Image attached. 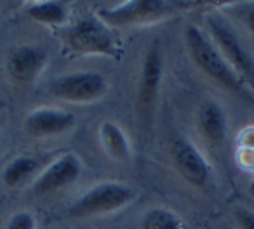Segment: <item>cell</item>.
Returning a JSON list of instances; mask_svg holds the SVG:
<instances>
[{"label":"cell","instance_id":"30bf717a","mask_svg":"<svg viewBox=\"0 0 254 229\" xmlns=\"http://www.w3.org/2000/svg\"><path fill=\"white\" fill-rule=\"evenodd\" d=\"M164 75V54L159 42H153L145 54V59L141 64V73H139V85H138V99L139 106L145 109L152 108L159 95V89L162 84Z\"/></svg>","mask_w":254,"mask_h":229},{"label":"cell","instance_id":"5bb4252c","mask_svg":"<svg viewBox=\"0 0 254 229\" xmlns=\"http://www.w3.org/2000/svg\"><path fill=\"white\" fill-rule=\"evenodd\" d=\"M39 165L40 163L35 156H18V158H14L5 165L4 172H2V181H4V184L7 187H19L28 181V177L32 174L37 172Z\"/></svg>","mask_w":254,"mask_h":229},{"label":"cell","instance_id":"5b68a950","mask_svg":"<svg viewBox=\"0 0 254 229\" xmlns=\"http://www.w3.org/2000/svg\"><path fill=\"white\" fill-rule=\"evenodd\" d=\"M68 47L84 56H119V42L112 28L98 18L78 21L68 33Z\"/></svg>","mask_w":254,"mask_h":229},{"label":"cell","instance_id":"7c38bea8","mask_svg":"<svg viewBox=\"0 0 254 229\" xmlns=\"http://www.w3.org/2000/svg\"><path fill=\"white\" fill-rule=\"evenodd\" d=\"M197 124L200 134L211 144L223 146L226 141V115L214 101H204L197 109Z\"/></svg>","mask_w":254,"mask_h":229},{"label":"cell","instance_id":"8fae6325","mask_svg":"<svg viewBox=\"0 0 254 229\" xmlns=\"http://www.w3.org/2000/svg\"><path fill=\"white\" fill-rule=\"evenodd\" d=\"M75 124L71 113L54 108H40L32 111L25 120V129L33 137H51L70 131Z\"/></svg>","mask_w":254,"mask_h":229},{"label":"cell","instance_id":"277c9868","mask_svg":"<svg viewBox=\"0 0 254 229\" xmlns=\"http://www.w3.org/2000/svg\"><path fill=\"white\" fill-rule=\"evenodd\" d=\"M136 198V191L131 186L117 181H106L85 191L70 207L71 217H94L115 212L129 205Z\"/></svg>","mask_w":254,"mask_h":229},{"label":"cell","instance_id":"8992f818","mask_svg":"<svg viewBox=\"0 0 254 229\" xmlns=\"http://www.w3.org/2000/svg\"><path fill=\"white\" fill-rule=\"evenodd\" d=\"M49 92L66 102L87 104L105 97L108 92V82L96 71H78L53 80L49 84Z\"/></svg>","mask_w":254,"mask_h":229},{"label":"cell","instance_id":"52a82bcc","mask_svg":"<svg viewBox=\"0 0 254 229\" xmlns=\"http://www.w3.org/2000/svg\"><path fill=\"white\" fill-rule=\"evenodd\" d=\"M171 158L178 174L191 186H204L211 176V167L198 148L187 137H176L171 142Z\"/></svg>","mask_w":254,"mask_h":229},{"label":"cell","instance_id":"4fadbf2b","mask_svg":"<svg viewBox=\"0 0 254 229\" xmlns=\"http://www.w3.org/2000/svg\"><path fill=\"white\" fill-rule=\"evenodd\" d=\"M99 144L103 151L117 162H127L131 158V144L126 132L115 122H103L98 131Z\"/></svg>","mask_w":254,"mask_h":229},{"label":"cell","instance_id":"e0dca14e","mask_svg":"<svg viewBox=\"0 0 254 229\" xmlns=\"http://www.w3.org/2000/svg\"><path fill=\"white\" fill-rule=\"evenodd\" d=\"M5 229H37V222L30 212H18L9 219Z\"/></svg>","mask_w":254,"mask_h":229},{"label":"cell","instance_id":"7a4b0ae2","mask_svg":"<svg viewBox=\"0 0 254 229\" xmlns=\"http://www.w3.org/2000/svg\"><path fill=\"white\" fill-rule=\"evenodd\" d=\"M205 25L211 33L212 42L223 54L226 63L232 66V70L239 75L244 84L254 89V57L242 46L232 26L218 14H209L205 18Z\"/></svg>","mask_w":254,"mask_h":229},{"label":"cell","instance_id":"9a60e30c","mask_svg":"<svg viewBox=\"0 0 254 229\" xmlns=\"http://www.w3.org/2000/svg\"><path fill=\"white\" fill-rule=\"evenodd\" d=\"M26 14L42 25H63L68 19V9L61 2H35L26 7Z\"/></svg>","mask_w":254,"mask_h":229},{"label":"cell","instance_id":"ffe728a7","mask_svg":"<svg viewBox=\"0 0 254 229\" xmlns=\"http://www.w3.org/2000/svg\"><path fill=\"white\" fill-rule=\"evenodd\" d=\"M247 191H249L251 196H254V179L251 181V184H249V187H247Z\"/></svg>","mask_w":254,"mask_h":229},{"label":"cell","instance_id":"3957f363","mask_svg":"<svg viewBox=\"0 0 254 229\" xmlns=\"http://www.w3.org/2000/svg\"><path fill=\"white\" fill-rule=\"evenodd\" d=\"M178 4L166 0H132L98 11V19L108 26L152 25L176 14Z\"/></svg>","mask_w":254,"mask_h":229},{"label":"cell","instance_id":"ac0fdd59","mask_svg":"<svg viewBox=\"0 0 254 229\" xmlns=\"http://www.w3.org/2000/svg\"><path fill=\"white\" fill-rule=\"evenodd\" d=\"M237 12H239V16L244 21V25L247 26V30L254 35V4L239 5V7H237Z\"/></svg>","mask_w":254,"mask_h":229},{"label":"cell","instance_id":"d6986e66","mask_svg":"<svg viewBox=\"0 0 254 229\" xmlns=\"http://www.w3.org/2000/svg\"><path fill=\"white\" fill-rule=\"evenodd\" d=\"M235 219L239 222L240 229H254V214L246 208H239L235 212Z\"/></svg>","mask_w":254,"mask_h":229},{"label":"cell","instance_id":"9c48e42d","mask_svg":"<svg viewBox=\"0 0 254 229\" xmlns=\"http://www.w3.org/2000/svg\"><path fill=\"white\" fill-rule=\"evenodd\" d=\"M47 63V54L32 46H19L9 52L7 75L16 85H30L37 80Z\"/></svg>","mask_w":254,"mask_h":229},{"label":"cell","instance_id":"2e32d148","mask_svg":"<svg viewBox=\"0 0 254 229\" xmlns=\"http://www.w3.org/2000/svg\"><path fill=\"white\" fill-rule=\"evenodd\" d=\"M141 229H185V224L171 208L153 207L143 215Z\"/></svg>","mask_w":254,"mask_h":229},{"label":"cell","instance_id":"44dd1931","mask_svg":"<svg viewBox=\"0 0 254 229\" xmlns=\"http://www.w3.org/2000/svg\"><path fill=\"white\" fill-rule=\"evenodd\" d=\"M2 108H4V102H2V101H0V109H2Z\"/></svg>","mask_w":254,"mask_h":229},{"label":"cell","instance_id":"6da1fadb","mask_svg":"<svg viewBox=\"0 0 254 229\" xmlns=\"http://www.w3.org/2000/svg\"><path fill=\"white\" fill-rule=\"evenodd\" d=\"M185 42H187V49L193 63L209 78H212L216 84H219L226 91L242 92L244 82L226 63V59L214 46V42L209 40L200 28H197L195 25H188L187 32H185Z\"/></svg>","mask_w":254,"mask_h":229},{"label":"cell","instance_id":"ba28073f","mask_svg":"<svg viewBox=\"0 0 254 229\" xmlns=\"http://www.w3.org/2000/svg\"><path fill=\"white\" fill-rule=\"evenodd\" d=\"M82 174V162L73 153H64L42 170L32 186V191L39 196L54 193L58 189L73 184Z\"/></svg>","mask_w":254,"mask_h":229}]
</instances>
